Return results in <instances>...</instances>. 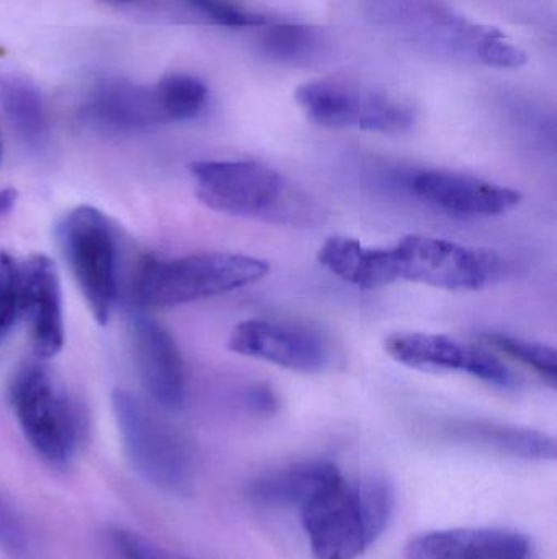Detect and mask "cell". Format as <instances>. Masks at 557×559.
Segmentation results:
<instances>
[{"label":"cell","instance_id":"83f0119b","mask_svg":"<svg viewBox=\"0 0 557 559\" xmlns=\"http://www.w3.org/2000/svg\"><path fill=\"white\" fill-rule=\"evenodd\" d=\"M245 406L255 416H271L280 409V400L267 383H254L245 393Z\"/></svg>","mask_w":557,"mask_h":559},{"label":"cell","instance_id":"5b68a950","mask_svg":"<svg viewBox=\"0 0 557 559\" xmlns=\"http://www.w3.org/2000/svg\"><path fill=\"white\" fill-rule=\"evenodd\" d=\"M270 274V264L252 255L199 252L150 261L136 282L137 301L146 308H173L254 285Z\"/></svg>","mask_w":557,"mask_h":559},{"label":"cell","instance_id":"7a4b0ae2","mask_svg":"<svg viewBox=\"0 0 557 559\" xmlns=\"http://www.w3.org/2000/svg\"><path fill=\"white\" fill-rule=\"evenodd\" d=\"M196 197L222 215L311 226L319 210L274 167L257 160H199L190 166Z\"/></svg>","mask_w":557,"mask_h":559},{"label":"cell","instance_id":"44dd1931","mask_svg":"<svg viewBox=\"0 0 557 559\" xmlns=\"http://www.w3.org/2000/svg\"><path fill=\"white\" fill-rule=\"evenodd\" d=\"M323 33L313 25L275 23L267 25L261 46L270 58L283 62H301L313 58L320 49Z\"/></svg>","mask_w":557,"mask_h":559},{"label":"cell","instance_id":"9a60e30c","mask_svg":"<svg viewBox=\"0 0 557 559\" xmlns=\"http://www.w3.org/2000/svg\"><path fill=\"white\" fill-rule=\"evenodd\" d=\"M408 559H535L532 542L507 528L427 532L405 547Z\"/></svg>","mask_w":557,"mask_h":559},{"label":"cell","instance_id":"8992f818","mask_svg":"<svg viewBox=\"0 0 557 559\" xmlns=\"http://www.w3.org/2000/svg\"><path fill=\"white\" fill-rule=\"evenodd\" d=\"M10 404L26 442L49 465L64 468L77 455L84 419L77 404L43 364H25L13 374Z\"/></svg>","mask_w":557,"mask_h":559},{"label":"cell","instance_id":"2e32d148","mask_svg":"<svg viewBox=\"0 0 557 559\" xmlns=\"http://www.w3.org/2000/svg\"><path fill=\"white\" fill-rule=\"evenodd\" d=\"M88 120L114 131H140L164 124L154 85L126 79H101L85 98Z\"/></svg>","mask_w":557,"mask_h":559},{"label":"cell","instance_id":"52a82bcc","mask_svg":"<svg viewBox=\"0 0 557 559\" xmlns=\"http://www.w3.org/2000/svg\"><path fill=\"white\" fill-rule=\"evenodd\" d=\"M307 120L332 130L401 134L411 130L415 111L411 104L379 88L347 79L326 78L300 85L294 94Z\"/></svg>","mask_w":557,"mask_h":559},{"label":"cell","instance_id":"ffe728a7","mask_svg":"<svg viewBox=\"0 0 557 559\" xmlns=\"http://www.w3.org/2000/svg\"><path fill=\"white\" fill-rule=\"evenodd\" d=\"M164 123L193 120L205 110L209 92L195 75L173 72L154 84Z\"/></svg>","mask_w":557,"mask_h":559},{"label":"cell","instance_id":"e0dca14e","mask_svg":"<svg viewBox=\"0 0 557 559\" xmlns=\"http://www.w3.org/2000/svg\"><path fill=\"white\" fill-rule=\"evenodd\" d=\"M447 439L468 447L486 450L509 459L526 462H552L556 460L555 437L525 427L489 420L455 419L441 429Z\"/></svg>","mask_w":557,"mask_h":559},{"label":"cell","instance_id":"d6986e66","mask_svg":"<svg viewBox=\"0 0 557 559\" xmlns=\"http://www.w3.org/2000/svg\"><path fill=\"white\" fill-rule=\"evenodd\" d=\"M0 111L28 146H45L49 138L48 111L41 92L28 75L0 69Z\"/></svg>","mask_w":557,"mask_h":559},{"label":"cell","instance_id":"9c48e42d","mask_svg":"<svg viewBox=\"0 0 557 559\" xmlns=\"http://www.w3.org/2000/svg\"><path fill=\"white\" fill-rule=\"evenodd\" d=\"M228 347L234 354L303 373L329 370L340 358L339 348L327 332L291 319L254 318L239 322L229 335Z\"/></svg>","mask_w":557,"mask_h":559},{"label":"cell","instance_id":"ac0fdd59","mask_svg":"<svg viewBox=\"0 0 557 559\" xmlns=\"http://www.w3.org/2000/svg\"><path fill=\"white\" fill-rule=\"evenodd\" d=\"M339 473L337 465L327 460L291 463L252 479L247 486L249 499L257 508L301 511Z\"/></svg>","mask_w":557,"mask_h":559},{"label":"cell","instance_id":"5bb4252c","mask_svg":"<svg viewBox=\"0 0 557 559\" xmlns=\"http://www.w3.org/2000/svg\"><path fill=\"white\" fill-rule=\"evenodd\" d=\"M408 189L422 202L461 216H497L522 202V193L450 170H421L408 179Z\"/></svg>","mask_w":557,"mask_h":559},{"label":"cell","instance_id":"f546056e","mask_svg":"<svg viewBox=\"0 0 557 559\" xmlns=\"http://www.w3.org/2000/svg\"><path fill=\"white\" fill-rule=\"evenodd\" d=\"M0 159H2V144H0Z\"/></svg>","mask_w":557,"mask_h":559},{"label":"cell","instance_id":"4fadbf2b","mask_svg":"<svg viewBox=\"0 0 557 559\" xmlns=\"http://www.w3.org/2000/svg\"><path fill=\"white\" fill-rule=\"evenodd\" d=\"M19 314L38 358H51L64 345L61 283L48 255L35 254L19 265Z\"/></svg>","mask_w":557,"mask_h":559},{"label":"cell","instance_id":"3957f363","mask_svg":"<svg viewBox=\"0 0 557 559\" xmlns=\"http://www.w3.org/2000/svg\"><path fill=\"white\" fill-rule=\"evenodd\" d=\"M111 404L124 455L134 472L169 495L192 492L196 455L185 433L131 391H114Z\"/></svg>","mask_w":557,"mask_h":559},{"label":"cell","instance_id":"30bf717a","mask_svg":"<svg viewBox=\"0 0 557 559\" xmlns=\"http://www.w3.org/2000/svg\"><path fill=\"white\" fill-rule=\"evenodd\" d=\"M316 559H356L372 545L366 537L359 481L342 473L317 491L300 511Z\"/></svg>","mask_w":557,"mask_h":559},{"label":"cell","instance_id":"4316f807","mask_svg":"<svg viewBox=\"0 0 557 559\" xmlns=\"http://www.w3.org/2000/svg\"><path fill=\"white\" fill-rule=\"evenodd\" d=\"M111 540L121 559H192L160 547L143 534L124 531V528H117L111 534Z\"/></svg>","mask_w":557,"mask_h":559},{"label":"cell","instance_id":"603a6c76","mask_svg":"<svg viewBox=\"0 0 557 559\" xmlns=\"http://www.w3.org/2000/svg\"><path fill=\"white\" fill-rule=\"evenodd\" d=\"M487 345L496 348L500 354L513 358L535 371L549 386L556 388L557 383V354L549 345L538 342L525 341V338L512 337V335L489 332L484 335Z\"/></svg>","mask_w":557,"mask_h":559},{"label":"cell","instance_id":"277c9868","mask_svg":"<svg viewBox=\"0 0 557 559\" xmlns=\"http://www.w3.org/2000/svg\"><path fill=\"white\" fill-rule=\"evenodd\" d=\"M376 13L401 35L438 52L500 69L522 68L526 55L494 26L470 22L432 0H382Z\"/></svg>","mask_w":557,"mask_h":559},{"label":"cell","instance_id":"6da1fadb","mask_svg":"<svg viewBox=\"0 0 557 559\" xmlns=\"http://www.w3.org/2000/svg\"><path fill=\"white\" fill-rule=\"evenodd\" d=\"M317 262L365 292L398 282L476 292L504 271V261L496 252L422 235L404 236L391 248H368L359 239L332 236L317 251Z\"/></svg>","mask_w":557,"mask_h":559},{"label":"cell","instance_id":"8fae6325","mask_svg":"<svg viewBox=\"0 0 557 559\" xmlns=\"http://www.w3.org/2000/svg\"><path fill=\"white\" fill-rule=\"evenodd\" d=\"M385 350L412 370L467 373L497 388H513V371L489 348L464 344L450 335L402 332L389 335Z\"/></svg>","mask_w":557,"mask_h":559},{"label":"cell","instance_id":"f1b7e54d","mask_svg":"<svg viewBox=\"0 0 557 559\" xmlns=\"http://www.w3.org/2000/svg\"><path fill=\"white\" fill-rule=\"evenodd\" d=\"M16 202V192L13 190H0V216H5L7 213L12 212L13 205Z\"/></svg>","mask_w":557,"mask_h":559},{"label":"cell","instance_id":"cb8c5ba5","mask_svg":"<svg viewBox=\"0 0 557 559\" xmlns=\"http://www.w3.org/2000/svg\"><path fill=\"white\" fill-rule=\"evenodd\" d=\"M0 548L13 558L32 557V535L12 499L0 489Z\"/></svg>","mask_w":557,"mask_h":559},{"label":"cell","instance_id":"7402d4cb","mask_svg":"<svg viewBox=\"0 0 557 559\" xmlns=\"http://www.w3.org/2000/svg\"><path fill=\"white\" fill-rule=\"evenodd\" d=\"M360 502L370 545H375L391 524L396 512L395 485L386 476L372 475L359 481Z\"/></svg>","mask_w":557,"mask_h":559},{"label":"cell","instance_id":"7c38bea8","mask_svg":"<svg viewBox=\"0 0 557 559\" xmlns=\"http://www.w3.org/2000/svg\"><path fill=\"white\" fill-rule=\"evenodd\" d=\"M130 332L137 374L150 400L166 411L182 409L186 370L175 338L149 316H134Z\"/></svg>","mask_w":557,"mask_h":559},{"label":"cell","instance_id":"484cf974","mask_svg":"<svg viewBox=\"0 0 557 559\" xmlns=\"http://www.w3.org/2000/svg\"><path fill=\"white\" fill-rule=\"evenodd\" d=\"M19 316V265L0 251V341L9 334Z\"/></svg>","mask_w":557,"mask_h":559},{"label":"cell","instance_id":"d4e9b609","mask_svg":"<svg viewBox=\"0 0 557 559\" xmlns=\"http://www.w3.org/2000/svg\"><path fill=\"white\" fill-rule=\"evenodd\" d=\"M192 5L213 23L229 26V28H255V26L268 25V16L242 9L228 0H192Z\"/></svg>","mask_w":557,"mask_h":559},{"label":"cell","instance_id":"ba28073f","mask_svg":"<svg viewBox=\"0 0 557 559\" xmlns=\"http://www.w3.org/2000/svg\"><path fill=\"white\" fill-rule=\"evenodd\" d=\"M58 242L92 316L98 324L107 325L118 296L113 226L94 206H78L59 223Z\"/></svg>","mask_w":557,"mask_h":559}]
</instances>
